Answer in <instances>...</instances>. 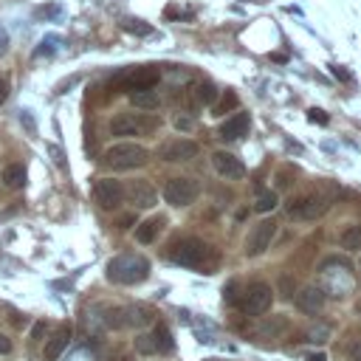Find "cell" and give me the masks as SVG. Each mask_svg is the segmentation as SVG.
<instances>
[{"label":"cell","mask_w":361,"mask_h":361,"mask_svg":"<svg viewBox=\"0 0 361 361\" xmlns=\"http://www.w3.org/2000/svg\"><path fill=\"white\" fill-rule=\"evenodd\" d=\"M147 274H149V262L138 254H118L107 262V276L121 285H135L147 279Z\"/></svg>","instance_id":"cell-1"},{"label":"cell","mask_w":361,"mask_h":361,"mask_svg":"<svg viewBox=\"0 0 361 361\" xmlns=\"http://www.w3.org/2000/svg\"><path fill=\"white\" fill-rule=\"evenodd\" d=\"M147 161H149V152L141 144H133V141H121V144H113V147L104 149V164L110 169H118V172L138 169Z\"/></svg>","instance_id":"cell-2"},{"label":"cell","mask_w":361,"mask_h":361,"mask_svg":"<svg viewBox=\"0 0 361 361\" xmlns=\"http://www.w3.org/2000/svg\"><path fill=\"white\" fill-rule=\"evenodd\" d=\"M206 257H209V245L203 240H197V237H183L169 248V259L178 262V265H186V268L203 265Z\"/></svg>","instance_id":"cell-3"},{"label":"cell","mask_w":361,"mask_h":361,"mask_svg":"<svg viewBox=\"0 0 361 361\" xmlns=\"http://www.w3.org/2000/svg\"><path fill=\"white\" fill-rule=\"evenodd\" d=\"M327 209H330V200H327L324 195H319V192L299 195V197H293V200L288 203V214H290L293 220H316V217H322Z\"/></svg>","instance_id":"cell-4"},{"label":"cell","mask_w":361,"mask_h":361,"mask_svg":"<svg viewBox=\"0 0 361 361\" xmlns=\"http://www.w3.org/2000/svg\"><path fill=\"white\" fill-rule=\"evenodd\" d=\"M271 302H274V288H271L268 282H251V285L243 290V296H240V305H243V310H245L248 316L265 313V310L271 307Z\"/></svg>","instance_id":"cell-5"},{"label":"cell","mask_w":361,"mask_h":361,"mask_svg":"<svg viewBox=\"0 0 361 361\" xmlns=\"http://www.w3.org/2000/svg\"><path fill=\"white\" fill-rule=\"evenodd\" d=\"M197 192H200L197 180H192V178H169L166 186H164V200H166L169 206L183 209V206L195 203Z\"/></svg>","instance_id":"cell-6"},{"label":"cell","mask_w":361,"mask_h":361,"mask_svg":"<svg viewBox=\"0 0 361 361\" xmlns=\"http://www.w3.org/2000/svg\"><path fill=\"white\" fill-rule=\"evenodd\" d=\"M274 234H276V223L268 217V220H259L251 231H248V237H245V257H259L262 251H268L271 248V240H274Z\"/></svg>","instance_id":"cell-7"},{"label":"cell","mask_w":361,"mask_h":361,"mask_svg":"<svg viewBox=\"0 0 361 361\" xmlns=\"http://www.w3.org/2000/svg\"><path fill=\"white\" fill-rule=\"evenodd\" d=\"M147 130H152V121H147L144 116H135V113H118L110 121V133L113 135H141Z\"/></svg>","instance_id":"cell-8"},{"label":"cell","mask_w":361,"mask_h":361,"mask_svg":"<svg viewBox=\"0 0 361 361\" xmlns=\"http://www.w3.org/2000/svg\"><path fill=\"white\" fill-rule=\"evenodd\" d=\"M93 197H96V203L102 209H116L124 200V186L118 180H113V178H102L93 186Z\"/></svg>","instance_id":"cell-9"},{"label":"cell","mask_w":361,"mask_h":361,"mask_svg":"<svg viewBox=\"0 0 361 361\" xmlns=\"http://www.w3.org/2000/svg\"><path fill=\"white\" fill-rule=\"evenodd\" d=\"M212 166H214V169H217V175H220V178H226V180H240V178L245 175L243 161H240L237 155L226 152V149L212 152Z\"/></svg>","instance_id":"cell-10"},{"label":"cell","mask_w":361,"mask_h":361,"mask_svg":"<svg viewBox=\"0 0 361 361\" xmlns=\"http://www.w3.org/2000/svg\"><path fill=\"white\" fill-rule=\"evenodd\" d=\"M158 155H161L164 161H169V164L192 161V158L197 155V144L189 141V138H172V141H166V144L158 149Z\"/></svg>","instance_id":"cell-11"},{"label":"cell","mask_w":361,"mask_h":361,"mask_svg":"<svg viewBox=\"0 0 361 361\" xmlns=\"http://www.w3.org/2000/svg\"><path fill=\"white\" fill-rule=\"evenodd\" d=\"M121 85L133 93V90H152L158 85V68L152 65H144V68H135L130 71L127 76H121Z\"/></svg>","instance_id":"cell-12"},{"label":"cell","mask_w":361,"mask_h":361,"mask_svg":"<svg viewBox=\"0 0 361 361\" xmlns=\"http://www.w3.org/2000/svg\"><path fill=\"white\" fill-rule=\"evenodd\" d=\"M124 195L130 197V203L135 209H152L158 203V192L152 189V183L147 180H130V186L124 189Z\"/></svg>","instance_id":"cell-13"},{"label":"cell","mask_w":361,"mask_h":361,"mask_svg":"<svg viewBox=\"0 0 361 361\" xmlns=\"http://www.w3.org/2000/svg\"><path fill=\"white\" fill-rule=\"evenodd\" d=\"M248 127H251L248 113H234V116H228V118L220 124V138L237 141V138H243V135L248 133Z\"/></svg>","instance_id":"cell-14"},{"label":"cell","mask_w":361,"mask_h":361,"mask_svg":"<svg viewBox=\"0 0 361 361\" xmlns=\"http://www.w3.org/2000/svg\"><path fill=\"white\" fill-rule=\"evenodd\" d=\"M322 305H324V290L316 288V285H307V288H302V290L296 293V307H299L302 313H319Z\"/></svg>","instance_id":"cell-15"},{"label":"cell","mask_w":361,"mask_h":361,"mask_svg":"<svg viewBox=\"0 0 361 361\" xmlns=\"http://www.w3.org/2000/svg\"><path fill=\"white\" fill-rule=\"evenodd\" d=\"M68 341H71V324H62L59 330H56V336L45 344V350H42V355H45V361H56L62 353H65V347H68Z\"/></svg>","instance_id":"cell-16"},{"label":"cell","mask_w":361,"mask_h":361,"mask_svg":"<svg viewBox=\"0 0 361 361\" xmlns=\"http://www.w3.org/2000/svg\"><path fill=\"white\" fill-rule=\"evenodd\" d=\"M161 228H164V217H149V220H144V223L135 226V240L147 245V243H152L158 237Z\"/></svg>","instance_id":"cell-17"},{"label":"cell","mask_w":361,"mask_h":361,"mask_svg":"<svg viewBox=\"0 0 361 361\" xmlns=\"http://www.w3.org/2000/svg\"><path fill=\"white\" fill-rule=\"evenodd\" d=\"M338 245L344 251H361V223H350L341 234H338Z\"/></svg>","instance_id":"cell-18"},{"label":"cell","mask_w":361,"mask_h":361,"mask_svg":"<svg viewBox=\"0 0 361 361\" xmlns=\"http://www.w3.org/2000/svg\"><path fill=\"white\" fill-rule=\"evenodd\" d=\"M149 338H152V347H155V353H169V350L175 347V341H172V333H169V327H166V324H155V330L149 333Z\"/></svg>","instance_id":"cell-19"},{"label":"cell","mask_w":361,"mask_h":361,"mask_svg":"<svg viewBox=\"0 0 361 361\" xmlns=\"http://www.w3.org/2000/svg\"><path fill=\"white\" fill-rule=\"evenodd\" d=\"M130 102L135 107H141V110H158L161 107V99H158L155 90H133L130 93Z\"/></svg>","instance_id":"cell-20"},{"label":"cell","mask_w":361,"mask_h":361,"mask_svg":"<svg viewBox=\"0 0 361 361\" xmlns=\"http://www.w3.org/2000/svg\"><path fill=\"white\" fill-rule=\"evenodd\" d=\"M3 183H6L8 189H20V186L25 183V166H23V164H8V166L3 169Z\"/></svg>","instance_id":"cell-21"},{"label":"cell","mask_w":361,"mask_h":361,"mask_svg":"<svg viewBox=\"0 0 361 361\" xmlns=\"http://www.w3.org/2000/svg\"><path fill=\"white\" fill-rule=\"evenodd\" d=\"M276 192H271V189H262V192H257V197H254V209L259 212V214H268V212H274L276 209Z\"/></svg>","instance_id":"cell-22"},{"label":"cell","mask_w":361,"mask_h":361,"mask_svg":"<svg viewBox=\"0 0 361 361\" xmlns=\"http://www.w3.org/2000/svg\"><path fill=\"white\" fill-rule=\"evenodd\" d=\"M237 104H240L237 93H234V90H226V93L220 96V102L212 104V110H214V116H226L228 110H237Z\"/></svg>","instance_id":"cell-23"},{"label":"cell","mask_w":361,"mask_h":361,"mask_svg":"<svg viewBox=\"0 0 361 361\" xmlns=\"http://www.w3.org/2000/svg\"><path fill=\"white\" fill-rule=\"evenodd\" d=\"M124 324H147L149 319H152V313H149V307H144V305H135V307H127L124 310Z\"/></svg>","instance_id":"cell-24"},{"label":"cell","mask_w":361,"mask_h":361,"mask_svg":"<svg viewBox=\"0 0 361 361\" xmlns=\"http://www.w3.org/2000/svg\"><path fill=\"white\" fill-rule=\"evenodd\" d=\"M195 96H197L200 104H214V99H217V87H214L212 82H200L197 90H195Z\"/></svg>","instance_id":"cell-25"},{"label":"cell","mask_w":361,"mask_h":361,"mask_svg":"<svg viewBox=\"0 0 361 361\" xmlns=\"http://www.w3.org/2000/svg\"><path fill=\"white\" fill-rule=\"evenodd\" d=\"M124 28L133 34H149V25H141V20H124Z\"/></svg>","instance_id":"cell-26"},{"label":"cell","mask_w":361,"mask_h":361,"mask_svg":"<svg viewBox=\"0 0 361 361\" xmlns=\"http://www.w3.org/2000/svg\"><path fill=\"white\" fill-rule=\"evenodd\" d=\"M135 350H138V353H155L152 338H149V336H138V338H135Z\"/></svg>","instance_id":"cell-27"},{"label":"cell","mask_w":361,"mask_h":361,"mask_svg":"<svg viewBox=\"0 0 361 361\" xmlns=\"http://www.w3.org/2000/svg\"><path fill=\"white\" fill-rule=\"evenodd\" d=\"M172 124H175L178 130H192V127H195V121H192L189 116H175V121H172Z\"/></svg>","instance_id":"cell-28"},{"label":"cell","mask_w":361,"mask_h":361,"mask_svg":"<svg viewBox=\"0 0 361 361\" xmlns=\"http://www.w3.org/2000/svg\"><path fill=\"white\" fill-rule=\"evenodd\" d=\"M307 118H310V121H319V124H327V116H324L322 110H316V107L307 110Z\"/></svg>","instance_id":"cell-29"},{"label":"cell","mask_w":361,"mask_h":361,"mask_svg":"<svg viewBox=\"0 0 361 361\" xmlns=\"http://www.w3.org/2000/svg\"><path fill=\"white\" fill-rule=\"evenodd\" d=\"M45 330H48V324H45V322H37V324H34V333H31V338H34V341H39V338L45 336Z\"/></svg>","instance_id":"cell-30"},{"label":"cell","mask_w":361,"mask_h":361,"mask_svg":"<svg viewBox=\"0 0 361 361\" xmlns=\"http://www.w3.org/2000/svg\"><path fill=\"white\" fill-rule=\"evenodd\" d=\"M350 358H353V361H361V338H355V341L350 344Z\"/></svg>","instance_id":"cell-31"},{"label":"cell","mask_w":361,"mask_h":361,"mask_svg":"<svg viewBox=\"0 0 361 361\" xmlns=\"http://www.w3.org/2000/svg\"><path fill=\"white\" fill-rule=\"evenodd\" d=\"M11 350V338H6L3 333H0V355H6Z\"/></svg>","instance_id":"cell-32"},{"label":"cell","mask_w":361,"mask_h":361,"mask_svg":"<svg viewBox=\"0 0 361 361\" xmlns=\"http://www.w3.org/2000/svg\"><path fill=\"white\" fill-rule=\"evenodd\" d=\"M305 361H327V355L319 350V353H307V358H305Z\"/></svg>","instance_id":"cell-33"},{"label":"cell","mask_w":361,"mask_h":361,"mask_svg":"<svg viewBox=\"0 0 361 361\" xmlns=\"http://www.w3.org/2000/svg\"><path fill=\"white\" fill-rule=\"evenodd\" d=\"M6 96H8V85H6L3 79H0V104L6 102Z\"/></svg>","instance_id":"cell-34"},{"label":"cell","mask_w":361,"mask_h":361,"mask_svg":"<svg viewBox=\"0 0 361 361\" xmlns=\"http://www.w3.org/2000/svg\"><path fill=\"white\" fill-rule=\"evenodd\" d=\"M130 223H133V214H124V217H121V220H118V228H127V226H130Z\"/></svg>","instance_id":"cell-35"}]
</instances>
